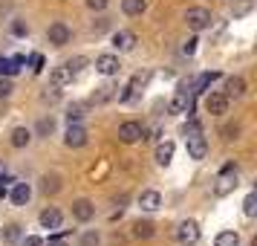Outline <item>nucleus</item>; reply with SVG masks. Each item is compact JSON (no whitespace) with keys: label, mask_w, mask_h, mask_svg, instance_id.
I'll list each match as a JSON object with an SVG mask.
<instances>
[{"label":"nucleus","mask_w":257,"mask_h":246,"mask_svg":"<svg viewBox=\"0 0 257 246\" xmlns=\"http://www.w3.org/2000/svg\"><path fill=\"white\" fill-rule=\"evenodd\" d=\"M234 188H237V165L228 162L225 168H222L217 186H214V194H217V197H225V194H231Z\"/></svg>","instance_id":"obj_1"},{"label":"nucleus","mask_w":257,"mask_h":246,"mask_svg":"<svg viewBox=\"0 0 257 246\" xmlns=\"http://www.w3.org/2000/svg\"><path fill=\"white\" fill-rule=\"evenodd\" d=\"M211 12L208 9H202V6H194V9H188L185 12V24L194 29V32H202V29H208L211 26Z\"/></svg>","instance_id":"obj_2"},{"label":"nucleus","mask_w":257,"mask_h":246,"mask_svg":"<svg viewBox=\"0 0 257 246\" xmlns=\"http://www.w3.org/2000/svg\"><path fill=\"white\" fill-rule=\"evenodd\" d=\"M171 113H194V93L188 87H179L171 99Z\"/></svg>","instance_id":"obj_3"},{"label":"nucleus","mask_w":257,"mask_h":246,"mask_svg":"<svg viewBox=\"0 0 257 246\" xmlns=\"http://www.w3.org/2000/svg\"><path fill=\"white\" fill-rule=\"evenodd\" d=\"M176 240L179 243H197L199 240V226L194 220H182L179 226H176Z\"/></svg>","instance_id":"obj_4"},{"label":"nucleus","mask_w":257,"mask_h":246,"mask_svg":"<svg viewBox=\"0 0 257 246\" xmlns=\"http://www.w3.org/2000/svg\"><path fill=\"white\" fill-rule=\"evenodd\" d=\"M64 145H67V148H84V145H87V130H84L78 122H70L67 136H64Z\"/></svg>","instance_id":"obj_5"},{"label":"nucleus","mask_w":257,"mask_h":246,"mask_svg":"<svg viewBox=\"0 0 257 246\" xmlns=\"http://www.w3.org/2000/svg\"><path fill=\"white\" fill-rule=\"evenodd\" d=\"M118 139H121V142H139V139H145V125H142V122H124V125L118 128Z\"/></svg>","instance_id":"obj_6"},{"label":"nucleus","mask_w":257,"mask_h":246,"mask_svg":"<svg viewBox=\"0 0 257 246\" xmlns=\"http://www.w3.org/2000/svg\"><path fill=\"white\" fill-rule=\"evenodd\" d=\"M47 38H49V44L64 47V44H70L72 32H70V26H67V24H52V26L47 29Z\"/></svg>","instance_id":"obj_7"},{"label":"nucleus","mask_w":257,"mask_h":246,"mask_svg":"<svg viewBox=\"0 0 257 246\" xmlns=\"http://www.w3.org/2000/svg\"><path fill=\"white\" fill-rule=\"evenodd\" d=\"M72 217L81 220V223L93 220L95 217V206L90 203V200H75V203H72Z\"/></svg>","instance_id":"obj_8"},{"label":"nucleus","mask_w":257,"mask_h":246,"mask_svg":"<svg viewBox=\"0 0 257 246\" xmlns=\"http://www.w3.org/2000/svg\"><path fill=\"white\" fill-rule=\"evenodd\" d=\"M188 145V156L191 159H205V153H208V142H205V136H191V139H185Z\"/></svg>","instance_id":"obj_9"},{"label":"nucleus","mask_w":257,"mask_h":246,"mask_svg":"<svg viewBox=\"0 0 257 246\" xmlns=\"http://www.w3.org/2000/svg\"><path fill=\"white\" fill-rule=\"evenodd\" d=\"M118 67H121V64H118L116 55H98V58H95V70L101 72V75H116Z\"/></svg>","instance_id":"obj_10"},{"label":"nucleus","mask_w":257,"mask_h":246,"mask_svg":"<svg viewBox=\"0 0 257 246\" xmlns=\"http://www.w3.org/2000/svg\"><path fill=\"white\" fill-rule=\"evenodd\" d=\"M205 107H208V113L220 116V113H225V110H228V96H222V93H211L208 99H205Z\"/></svg>","instance_id":"obj_11"},{"label":"nucleus","mask_w":257,"mask_h":246,"mask_svg":"<svg viewBox=\"0 0 257 246\" xmlns=\"http://www.w3.org/2000/svg\"><path fill=\"white\" fill-rule=\"evenodd\" d=\"M72 78H75V75L70 72V67H67V64H61V67H55V70H52V75H49V84H52V87H67Z\"/></svg>","instance_id":"obj_12"},{"label":"nucleus","mask_w":257,"mask_h":246,"mask_svg":"<svg viewBox=\"0 0 257 246\" xmlns=\"http://www.w3.org/2000/svg\"><path fill=\"white\" fill-rule=\"evenodd\" d=\"M139 206H142L145 211H156L159 206H162V194H159V191H142Z\"/></svg>","instance_id":"obj_13"},{"label":"nucleus","mask_w":257,"mask_h":246,"mask_svg":"<svg viewBox=\"0 0 257 246\" xmlns=\"http://www.w3.org/2000/svg\"><path fill=\"white\" fill-rule=\"evenodd\" d=\"M61 211L58 209H47V211H41V226L44 229H61Z\"/></svg>","instance_id":"obj_14"},{"label":"nucleus","mask_w":257,"mask_h":246,"mask_svg":"<svg viewBox=\"0 0 257 246\" xmlns=\"http://www.w3.org/2000/svg\"><path fill=\"white\" fill-rule=\"evenodd\" d=\"M217 78H220V72H202V75H197V81L191 84V93L197 96V93H202V90H208L211 81H217Z\"/></svg>","instance_id":"obj_15"},{"label":"nucleus","mask_w":257,"mask_h":246,"mask_svg":"<svg viewBox=\"0 0 257 246\" xmlns=\"http://www.w3.org/2000/svg\"><path fill=\"white\" fill-rule=\"evenodd\" d=\"M133 44H136V35H133V32H124V29H121V32H116V35H113V47L121 49V52L133 49Z\"/></svg>","instance_id":"obj_16"},{"label":"nucleus","mask_w":257,"mask_h":246,"mask_svg":"<svg viewBox=\"0 0 257 246\" xmlns=\"http://www.w3.org/2000/svg\"><path fill=\"white\" fill-rule=\"evenodd\" d=\"M29 197H32V188L26 186V183H18V186L12 188V203L15 206H26Z\"/></svg>","instance_id":"obj_17"},{"label":"nucleus","mask_w":257,"mask_h":246,"mask_svg":"<svg viewBox=\"0 0 257 246\" xmlns=\"http://www.w3.org/2000/svg\"><path fill=\"white\" fill-rule=\"evenodd\" d=\"M29 142H32V130L29 128H15L12 130V145L15 148H26Z\"/></svg>","instance_id":"obj_18"},{"label":"nucleus","mask_w":257,"mask_h":246,"mask_svg":"<svg viewBox=\"0 0 257 246\" xmlns=\"http://www.w3.org/2000/svg\"><path fill=\"white\" fill-rule=\"evenodd\" d=\"M148 9V0H121V12L124 15H142Z\"/></svg>","instance_id":"obj_19"},{"label":"nucleus","mask_w":257,"mask_h":246,"mask_svg":"<svg viewBox=\"0 0 257 246\" xmlns=\"http://www.w3.org/2000/svg\"><path fill=\"white\" fill-rule=\"evenodd\" d=\"M225 90H228V96H234V99H240V96L245 93V81L240 78V75H231V78L225 81Z\"/></svg>","instance_id":"obj_20"},{"label":"nucleus","mask_w":257,"mask_h":246,"mask_svg":"<svg viewBox=\"0 0 257 246\" xmlns=\"http://www.w3.org/2000/svg\"><path fill=\"white\" fill-rule=\"evenodd\" d=\"M171 159H174V142H162V145L156 148V162L168 165Z\"/></svg>","instance_id":"obj_21"},{"label":"nucleus","mask_w":257,"mask_h":246,"mask_svg":"<svg viewBox=\"0 0 257 246\" xmlns=\"http://www.w3.org/2000/svg\"><path fill=\"white\" fill-rule=\"evenodd\" d=\"M237 243H240L237 232H220L214 237V246H237Z\"/></svg>","instance_id":"obj_22"},{"label":"nucleus","mask_w":257,"mask_h":246,"mask_svg":"<svg viewBox=\"0 0 257 246\" xmlns=\"http://www.w3.org/2000/svg\"><path fill=\"white\" fill-rule=\"evenodd\" d=\"M133 234H136V237H151L153 234V223L151 220H136L133 223Z\"/></svg>","instance_id":"obj_23"},{"label":"nucleus","mask_w":257,"mask_h":246,"mask_svg":"<svg viewBox=\"0 0 257 246\" xmlns=\"http://www.w3.org/2000/svg\"><path fill=\"white\" fill-rule=\"evenodd\" d=\"M18 70H21V64H18V61H12V58H0V75H6V78H9V75H15Z\"/></svg>","instance_id":"obj_24"},{"label":"nucleus","mask_w":257,"mask_h":246,"mask_svg":"<svg viewBox=\"0 0 257 246\" xmlns=\"http://www.w3.org/2000/svg\"><path fill=\"white\" fill-rule=\"evenodd\" d=\"M41 188H44V194H55V191H58V188H61V180H58V177H55V174H52V177H44V186H41Z\"/></svg>","instance_id":"obj_25"},{"label":"nucleus","mask_w":257,"mask_h":246,"mask_svg":"<svg viewBox=\"0 0 257 246\" xmlns=\"http://www.w3.org/2000/svg\"><path fill=\"white\" fill-rule=\"evenodd\" d=\"M110 99H113V87H110V84L98 87V93L93 96V102H95V105H104V102H110Z\"/></svg>","instance_id":"obj_26"},{"label":"nucleus","mask_w":257,"mask_h":246,"mask_svg":"<svg viewBox=\"0 0 257 246\" xmlns=\"http://www.w3.org/2000/svg\"><path fill=\"white\" fill-rule=\"evenodd\" d=\"M243 211L248 214V217H254V214H257V194H254V191H251V194L245 197V203H243Z\"/></svg>","instance_id":"obj_27"},{"label":"nucleus","mask_w":257,"mask_h":246,"mask_svg":"<svg viewBox=\"0 0 257 246\" xmlns=\"http://www.w3.org/2000/svg\"><path fill=\"white\" fill-rule=\"evenodd\" d=\"M18 237H21V226H6V229H3V240H6V243H15Z\"/></svg>","instance_id":"obj_28"},{"label":"nucleus","mask_w":257,"mask_h":246,"mask_svg":"<svg viewBox=\"0 0 257 246\" xmlns=\"http://www.w3.org/2000/svg\"><path fill=\"white\" fill-rule=\"evenodd\" d=\"M12 90H15V84L9 81V78H3V75H0V99H9Z\"/></svg>","instance_id":"obj_29"},{"label":"nucleus","mask_w":257,"mask_h":246,"mask_svg":"<svg viewBox=\"0 0 257 246\" xmlns=\"http://www.w3.org/2000/svg\"><path fill=\"white\" fill-rule=\"evenodd\" d=\"M182 133H185V139H191V136H202V128H199L197 122H188Z\"/></svg>","instance_id":"obj_30"},{"label":"nucleus","mask_w":257,"mask_h":246,"mask_svg":"<svg viewBox=\"0 0 257 246\" xmlns=\"http://www.w3.org/2000/svg\"><path fill=\"white\" fill-rule=\"evenodd\" d=\"M81 116H84V107L81 105H72L70 110H67V122H78Z\"/></svg>","instance_id":"obj_31"},{"label":"nucleus","mask_w":257,"mask_h":246,"mask_svg":"<svg viewBox=\"0 0 257 246\" xmlns=\"http://www.w3.org/2000/svg\"><path fill=\"white\" fill-rule=\"evenodd\" d=\"M52 130H55V122L52 119H41L38 122V133H52Z\"/></svg>","instance_id":"obj_32"},{"label":"nucleus","mask_w":257,"mask_h":246,"mask_svg":"<svg viewBox=\"0 0 257 246\" xmlns=\"http://www.w3.org/2000/svg\"><path fill=\"white\" fill-rule=\"evenodd\" d=\"M237 133H240V125H225L222 128V139H237Z\"/></svg>","instance_id":"obj_33"},{"label":"nucleus","mask_w":257,"mask_h":246,"mask_svg":"<svg viewBox=\"0 0 257 246\" xmlns=\"http://www.w3.org/2000/svg\"><path fill=\"white\" fill-rule=\"evenodd\" d=\"M98 243H101V240H98V234L95 232H87L81 237V246H98Z\"/></svg>","instance_id":"obj_34"},{"label":"nucleus","mask_w":257,"mask_h":246,"mask_svg":"<svg viewBox=\"0 0 257 246\" xmlns=\"http://www.w3.org/2000/svg\"><path fill=\"white\" fill-rule=\"evenodd\" d=\"M58 96H61V87H52V84H49L47 93H44V102H55Z\"/></svg>","instance_id":"obj_35"},{"label":"nucleus","mask_w":257,"mask_h":246,"mask_svg":"<svg viewBox=\"0 0 257 246\" xmlns=\"http://www.w3.org/2000/svg\"><path fill=\"white\" fill-rule=\"evenodd\" d=\"M67 67H70L72 75H78V72H81V67H84V58H72V61H67Z\"/></svg>","instance_id":"obj_36"},{"label":"nucleus","mask_w":257,"mask_h":246,"mask_svg":"<svg viewBox=\"0 0 257 246\" xmlns=\"http://www.w3.org/2000/svg\"><path fill=\"white\" fill-rule=\"evenodd\" d=\"M87 6H90L93 12H101V9H107V0H87Z\"/></svg>","instance_id":"obj_37"},{"label":"nucleus","mask_w":257,"mask_h":246,"mask_svg":"<svg viewBox=\"0 0 257 246\" xmlns=\"http://www.w3.org/2000/svg\"><path fill=\"white\" fill-rule=\"evenodd\" d=\"M245 12H251V0H245V3H240V6L234 9V18H240V15H245Z\"/></svg>","instance_id":"obj_38"},{"label":"nucleus","mask_w":257,"mask_h":246,"mask_svg":"<svg viewBox=\"0 0 257 246\" xmlns=\"http://www.w3.org/2000/svg\"><path fill=\"white\" fill-rule=\"evenodd\" d=\"M29 64H32V70H41V67H44V55H38V52H35V55H32V58H29Z\"/></svg>","instance_id":"obj_39"},{"label":"nucleus","mask_w":257,"mask_h":246,"mask_svg":"<svg viewBox=\"0 0 257 246\" xmlns=\"http://www.w3.org/2000/svg\"><path fill=\"white\" fill-rule=\"evenodd\" d=\"M44 243V240H41V237H35V234H29V237H24V240H21V246H41Z\"/></svg>","instance_id":"obj_40"},{"label":"nucleus","mask_w":257,"mask_h":246,"mask_svg":"<svg viewBox=\"0 0 257 246\" xmlns=\"http://www.w3.org/2000/svg\"><path fill=\"white\" fill-rule=\"evenodd\" d=\"M197 44H199L197 38H191V41H188L185 47H182V52H185V55H194V49H197Z\"/></svg>","instance_id":"obj_41"},{"label":"nucleus","mask_w":257,"mask_h":246,"mask_svg":"<svg viewBox=\"0 0 257 246\" xmlns=\"http://www.w3.org/2000/svg\"><path fill=\"white\" fill-rule=\"evenodd\" d=\"M12 32H15V35H26L29 29H26V24H21V21H15V24H12Z\"/></svg>","instance_id":"obj_42"},{"label":"nucleus","mask_w":257,"mask_h":246,"mask_svg":"<svg viewBox=\"0 0 257 246\" xmlns=\"http://www.w3.org/2000/svg\"><path fill=\"white\" fill-rule=\"evenodd\" d=\"M47 246H67V243H64V240H55V237H49V243Z\"/></svg>","instance_id":"obj_43"},{"label":"nucleus","mask_w":257,"mask_h":246,"mask_svg":"<svg viewBox=\"0 0 257 246\" xmlns=\"http://www.w3.org/2000/svg\"><path fill=\"white\" fill-rule=\"evenodd\" d=\"M3 174H6V165L0 162V177H3Z\"/></svg>","instance_id":"obj_44"}]
</instances>
